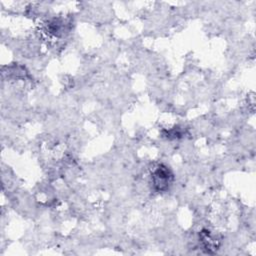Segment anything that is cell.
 Here are the masks:
<instances>
[{
  "label": "cell",
  "instance_id": "obj_3",
  "mask_svg": "<svg viewBox=\"0 0 256 256\" xmlns=\"http://www.w3.org/2000/svg\"><path fill=\"white\" fill-rule=\"evenodd\" d=\"M180 135H181V133H180V131H179L178 129H176V127L173 128V129H171V130L166 131V133L164 134V136H166V137L169 138V139H171V138H177V137L180 136Z\"/></svg>",
  "mask_w": 256,
  "mask_h": 256
},
{
  "label": "cell",
  "instance_id": "obj_2",
  "mask_svg": "<svg viewBox=\"0 0 256 256\" xmlns=\"http://www.w3.org/2000/svg\"><path fill=\"white\" fill-rule=\"evenodd\" d=\"M199 239L203 246V249L207 253L213 254L219 249L220 240L217 237L213 236L209 230H206V229L202 230L199 234Z\"/></svg>",
  "mask_w": 256,
  "mask_h": 256
},
{
  "label": "cell",
  "instance_id": "obj_1",
  "mask_svg": "<svg viewBox=\"0 0 256 256\" xmlns=\"http://www.w3.org/2000/svg\"><path fill=\"white\" fill-rule=\"evenodd\" d=\"M173 173L165 165H158L152 172L151 181L153 188L157 192H164L169 189L173 182Z\"/></svg>",
  "mask_w": 256,
  "mask_h": 256
}]
</instances>
